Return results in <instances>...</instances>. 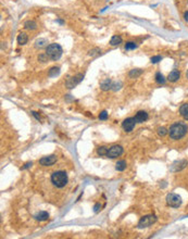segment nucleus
I'll list each match as a JSON object with an SVG mask.
<instances>
[{
	"label": "nucleus",
	"instance_id": "1",
	"mask_svg": "<svg viewBox=\"0 0 188 239\" xmlns=\"http://www.w3.org/2000/svg\"><path fill=\"white\" fill-rule=\"evenodd\" d=\"M188 131V126L184 123H174L173 125H171L170 129H169V134L170 137L174 140H178L182 139Z\"/></svg>",
	"mask_w": 188,
	"mask_h": 239
},
{
	"label": "nucleus",
	"instance_id": "2",
	"mask_svg": "<svg viewBox=\"0 0 188 239\" xmlns=\"http://www.w3.org/2000/svg\"><path fill=\"white\" fill-rule=\"evenodd\" d=\"M51 182L58 188H63L68 184V174L63 171H57L51 175Z\"/></svg>",
	"mask_w": 188,
	"mask_h": 239
},
{
	"label": "nucleus",
	"instance_id": "3",
	"mask_svg": "<svg viewBox=\"0 0 188 239\" xmlns=\"http://www.w3.org/2000/svg\"><path fill=\"white\" fill-rule=\"evenodd\" d=\"M62 47L59 44H50L46 48V53L51 61H57L62 56Z\"/></svg>",
	"mask_w": 188,
	"mask_h": 239
},
{
	"label": "nucleus",
	"instance_id": "4",
	"mask_svg": "<svg viewBox=\"0 0 188 239\" xmlns=\"http://www.w3.org/2000/svg\"><path fill=\"white\" fill-rule=\"evenodd\" d=\"M157 222V216L155 215H146L139 220L138 222L137 227L138 228H146V227L151 226L152 224H155Z\"/></svg>",
	"mask_w": 188,
	"mask_h": 239
},
{
	"label": "nucleus",
	"instance_id": "5",
	"mask_svg": "<svg viewBox=\"0 0 188 239\" xmlns=\"http://www.w3.org/2000/svg\"><path fill=\"white\" fill-rule=\"evenodd\" d=\"M166 203L167 206H172V208H178L182 204V198L178 194L171 192L166 196Z\"/></svg>",
	"mask_w": 188,
	"mask_h": 239
},
{
	"label": "nucleus",
	"instance_id": "6",
	"mask_svg": "<svg viewBox=\"0 0 188 239\" xmlns=\"http://www.w3.org/2000/svg\"><path fill=\"white\" fill-rule=\"evenodd\" d=\"M83 78H84V74H82V73H78V74H76L75 76H72V77H70L69 79L65 82L66 87H68L69 89L74 88L76 85H78V84L83 81Z\"/></svg>",
	"mask_w": 188,
	"mask_h": 239
},
{
	"label": "nucleus",
	"instance_id": "7",
	"mask_svg": "<svg viewBox=\"0 0 188 239\" xmlns=\"http://www.w3.org/2000/svg\"><path fill=\"white\" fill-rule=\"evenodd\" d=\"M123 153V147L120 146V145H114V146H112L109 149V151H108L107 153V157L108 158H117V157H120V155Z\"/></svg>",
	"mask_w": 188,
	"mask_h": 239
},
{
	"label": "nucleus",
	"instance_id": "8",
	"mask_svg": "<svg viewBox=\"0 0 188 239\" xmlns=\"http://www.w3.org/2000/svg\"><path fill=\"white\" fill-rule=\"evenodd\" d=\"M56 162H57V155L51 154L40 159L39 160V164L42 165V166H50V165H54Z\"/></svg>",
	"mask_w": 188,
	"mask_h": 239
},
{
	"label": "nucleus",
	"instance_id": "9",
	"mask_svg": "<svg viewBox=\"0 0 188 239\" xmlns=\"http://www.w3.org/2000/svg\"><path fill=\"white\" fill-rule=\"evenodd\" d=\"M135 125H136V121H135L134 117H129V119H126L123 121L122 123V127L123 129L125 131H127V133H129V131H132L133 129H134Z\"/></svg>",
	"mask_w": 188,
	"mask_h": 239
},
{
	"label": "nucleus",
	"instance_id": "10",
	"mask_svg": "<svg viewBox=\"0 0 188 239\" xmlns=\"http://www.w3.org/2000/svg\"><path fill=\"white\" fill-rule=\"evenodd\" d=\"M187 164L188 163L186 160H179V161L174 162L172 167H171V171H172V172H178V171H182L183 168H185Z\"/></svg>",
	"mask_w": 188,
	"mask_h": 239
},
{
	"label": "nucleus",
	"instance_id": "11",
	"mask_svg": "<svg viewBox=\"0 0 188 239\" xmlns=\"http://www.w3.org/2000/svg\"><path fill=\"white\" fill-rule=\"evenodd\" d=\"M134 119L136 121V123H143L149 119V115H148L146 111H138L136 115L134 117Z\"/></svg>",
	"mask_w": 188,
	"mask_h": 239
},
{
	"label": "nucleus",
	"instance_id": "12",
	"mask_svg": "<svg viewBox=\"0 0 188 239\" xmlns=\"http://www.w3.org/2000/svg\"><path fill=\"white\" fill-rule=\"evenodd\" d=\"M179 77H181V72L178 70H173L167 76V81L171 82V83H175V82L178 81Z\"/></svg>",
	"mask_w": 188,
	"mask_h": 239
},
{
	"label": "nucleus",
	"instance_id": "13",
	"mask_svg": "<svg viewBox=\"0 0 188 239\" xmlns=\"http://www.w3.org/2000/svg\"><path fill=\"white\" fill-rule=\"evenodd\" d=\"M112 84H113V82L111 81L110 78H107V79L101 82V84H100V88H101L103 91L110 90V89H112Z\"/></svg>",
	"mask_w": 188,
	"mask_h": 239
},
{
	"label": "nucleus",
	"instance_id": "14",
	"mask_svg": "<svg viewBox=\"0 0 188 239\" xmlns=\"http://www.w3.org/2000/svg\"><path fill=\"white\" fill-rule=\"evenodd\" d=\"M16 40H18V44L19 45H26L27 42H28V37H27V35L25 33H20L18 35V38H16Z\"/></svg>",
	"mask_w": 188,
	"mask_h": 239
},
{
	"label": "nucleus",
	"instance_id": "15",
	"mask_svg": "<svg viewBox=\"0 0 188 239\" xmlns=\"http://www.w3.org/2000/svg\"><path fill=\"white\" fill-rule=\"evenodd\" d=\"M24 28L25 30H34L37 28V23L33 20H28L24 23Z\"/></svg>",
	"mask_w": 188,
	"mask_h": 239
},
{
	"label": "nucleus",
	"instance_id": "16",
	"mask_svg": "<svg viewBox=\"0 0 188 239\" xmlns=\"http://www.w3.org/2000/svg\"><path fill=\"white\" fill-rule=\"evenodd\" d=\"M35 218L39 222L47 221L48 218H49V214H48V212H46V211H42V212L37 213V214L35 215Z\"/></svg>",
	"mask_w": 188,
	"mask_h": 239
},
{
	"label": "nucleus",
	"instance_id": "17",
	"mask_svg": "<svg viewBox=\"0 0 188 239\" xmlns=\"http://www.w3.org/2000/svg\"><path fill=\"white\" fill-rule=\"evenodd\" d=\"M143 73V71L141 69H133L129 71V76L131 78H137V77H139Z\"/></svg>",
	"mask_w": 188,
	"mask_h": 239
},
{
	"label": "nucleus",
	"instance_id": "18",
	"mask_svg": "<svg viewBox=\"0 0 188 239\" xmlns=\"http://www.w3.org/2000/svg\"><path fill=\"white\" fill-rule=\"evenodd\" d=\"M120 44H122V37L117 35H114L110 40V45L111 46H119Z\"/></svg>",
	"mask_w": 188,
	"mask_h": 239
},
{
	"label": "nucleus",
	"instance_id": "19",
	"mask_svg": "<svg viewBox=\"0 0 188 239\" xmlns=\"http://www.w3.org/2000/svg\"><path fill=\"white\" fill-rule=\"evenodd\" d=\"M47 44H48V40L47 39H45V38H39V39H37L35 42V47L36 48H44V47H46L47 46Z\"/></svg>",
	"mask_w": 188,
	"mask_h": 239
},
{
	"label": "nucleus",
	"instance_id": "20",
	"mask_svg": "<svg viewBox=\"0 0 188 239\" xmlns=\"http://www.w3.org/2000/svg\"><path fill=\"white\" fill-rule=\"evenodd\" d=\"M60 74V68L59 66H54V68H51L48 72V76L49 77H54V76H57V75Z\"/></svg>",
	"mask_w": 188,
	"mask_h": 239
},
{
	"label": "nucleus",
	"instance_id": "21",
	"mask_svg": "<svg viewBox=\"0 0 188 239\" xmlns=\"http://www.w3.org/2000/svg\"><path fill=\"white\" fill-rule=\"evenodd\" d=\"M115 168H117V171H119V172H123V171L126 168V162L124 161V160L119 161L117 164H115Z\"/></svg>",
	"mask_w": 188,
	"mask_h": 239
},
{
	"label": "nucleus",
	"instance_id": "22",
	"mask_svg": "<svg viewBox=\"0 0 188 239\" xmlns=\"http://www.w3.org/2000/svg\"><path fill=\"white\" fill-rule=\"evenodd\" d=\"M155 82H157L158 84H160V85L165 84V77L161 74V73H160V72H158V73L155 74Z\"/></svg>",
	"mask_w": 188,
	"mask_h": 239
},
{
	"label": "nucleus",
	"instance_id": "23",
	"mask_svg": "<svg viewBox=\"0 0 188 239\" xmlns=\"http://www.w3.org/2000/svg\"><path fill=\"white\" fill-rule=\"evenodd\" d=\"M188 113V103H184L179 107V114L182 117H185L186 114Z\"/></svg>",
	"mask_w": 188,
	"mask_h": 239
},
{
	"label": "nucleus",
	"instance_id": "24",
	"mask_svg": "<svg viewBox=\"0 0 188 239\" xmlns=\"http://www.w3.org/2000/svg\"><path fill=\"white\" fill-rule=\"evenodd\" d=\"M108 151H109V149H108L107 147H105V146L99 147L98 149H97V153H98V155H100V157H103V155H107Z\"/></svg>",
	"mask_w": 188,
	"mask_h": 239
},
{
	"label": "nucleus",
	"instance_id": "25",
	"mask_svg": "<svg viewBox=\"0 0 188 239\" xmlns=\"http://www.w3.org/2000/svg\"><path fill=\"white\" fill-rule=\"evenodd\" d=\"M137 48V45L134 42H129L125 44V50H134Z\"/></svg>",
	"mask_w": 188,
	"mask_h": 239
},
{
	"label": "nucleus",
	"instance_id": "26",
	"mask_svg": "<svg viewBox=\"0 0 188 239\" xmlns=\"http://www.w3.org/2000/svg\"><path fill=\"white\" fill-rule=\"evenodd\" d=\"M49 60L50 59H49V57L47 56V53H42L38 56V61H40V62H42V63L48 62Z\"/></svg>",
	"mask_w": 188,
	"mask_h": 239
},
{
	"label": "nucleus",
	"instance_id": "27",
	"mask_svg": "<svg viewBox=\"0 0 188 239\" xmlns=\"http://www.w3.org/2000/svg\"><path fill=\"white\" fill-rule=\"evenodd\" d=\"M121 87H122V83L121 82H114L112 84V90L113 91H117L119 89H121Z\"/></svg>",
	"mask_w": 188,
	"mask_h": 239
},
{
	"label": "nucleus",
	"instance_id": "28",
	"mask_svg": "<svg viewBox=\"0 0 188 239\" xmlns=\"http://www.w3.org/2000/svg\"><path fill=\"white\" fill-rule=\"evenodd\" d=\"M167 133H169V131H167L165 127H159V128H158V135H159V136H162V137H163V136H165Z\"/></svg>",
	"mask_w": 188,
	"mask_h": 239
},
{
	"label": "nucleus",
	"instance_id": "29",
	"mask_svg": "<svg viewBox=\"0 0 188 239\" xmlns=\"http://www.w3.org/2000/svg\"><path fill=\"white\" fill-rule=\"evenodd\" d=\"M99 120H101V121H106V120H108V112L107 111H102V112H100V114H99Z\"/></svg>",
	"mask_w": 188,
	"mask_h": 239
},
{
	"label": "nucleus",
	"instance_id": "30",
	"mask_svg": "<svg viewBox=\"0 0 188 239\" xmlns=\"http://www.w3.org/2000/svg\"><path fill=\"white\" fill-rule=\"evenodd\" d=\"M150 60H151V63H158L159 61L162 60V57L161 56H155V57H152Z\"/></svg>",
	"mask_w": 188,
	"mask_h": 239
},
{
	"label": "nucleus",
	"instance_id": "31",
	"mask_svg": "<svg viewBox=\"0 0 188 239\" xmlns=\"http://www.w3.org/2000/svg\"><path fill=\"white\" fill-rule=\"evenodd\" d=\"M99 52H101V50L99 49V48H96V49H93V50L89 51V56H95L96 53H99Z\"/></svg>",
	"mask_w": 188,
	"mask_h": 239
},
{
	"label": "nucleus",
	"instance_id": "32",
	"mask_svg": "<svg viewBox=\"0 0 188 239\" xmlns=\"http://www.w3.org/2000/svg\"><path fill=\"white\" fill-rule=\"evenodd\" d=\"M100 208H101V204H100V203H96L95 206H94V211H95V212H98L99 210H100Z\"/></svg>",
	"mask_w": 188,
	"mask_h": 239
},
{
	"label": "nucleus",
	"instance_id": "33",
	"mask_svg": "<svg viewBox=\"0 0 188 239\" xmlns=\"http://www.w3.org/2000/svg\"><path fill=\"white\" fill-rule=\"evenodd\" d=\"M32 114H33L34 117H35L36 119L38 120V121H40V117H39L38 114H37V112H35V111H33V112H32Z\"/></svg>",
	"mask_w": 188,
	"mask_h": 239
},
{
	"label": "nucleus",
	"instance_id": "34",
	"mask_svg": "<svg viewBox=\"0 0 188 239\" xmlns=\"http://www.w3.org/2000/svg\"><path fill=\"white\" fill-rule=\"evenodd\" d=\"M32 165V162H28V163H26V164L24 165L23 167H22V170H25V168H28V167Z\"/></svg>",
	"mask_w": 188,
	"mask_h": 239
},
{
	"label": "nucleus",
	"instance_id": "35",
	"mask_svg": "<svg viewBox=\"0 0 188 239\" xmlns=\"http://www.w3.org/2000/svg\"><path fill=\"white\" fill-rule=\"evenodd\" d=\"M184 19H185V21L188 23V11H186L185 13H184Z\"/></svg>",
	"mask_w": 188,
	"mask_h": 239
},
{
	"label": "nucleus",
	"instance_id": "36",
	"mask_svg": "<svg viewBox=\"0 0 188 239\" xmlns=\"http://www.w3.org/2000/svg\"><path fill=\"white\" fill-rule=\"evenodd\" d=\"M184 117V119H185V120H187V121H188V113H187V114H186L185 117Z\"/></svg>",
	"mask_w": 188,
	"mask_h": 239
},
{
	"label": "nucleus",
	"instance_id": "37",
	"mask_svg": "<svg viewBox=\"0 0 188 239\" xmlns=\"http://www.w3.org/2000/svg\"><path fill=\"white\" fill-rule=\"evenodd\" d=\"M58 22H59L60 24H63V21H61V20H58Z\"/></svg>",
	"mask_w": 188,
	"mask_h": 239
},
{
	"label": "nucleus",
	"instance_id": "38",
	"mask_svg": "<svg viewBox=\"0 0 188 239\" xmlns=\"http://www.w3.org/2000/svg\"><path fill=\"white\" fill-rule=\"evenodd\" d=\"M186 77L188 78V70H187V72H186Z\"/></svg>",
	"mask_w": 188,
	"mask_h": 239
}]
</instances>
